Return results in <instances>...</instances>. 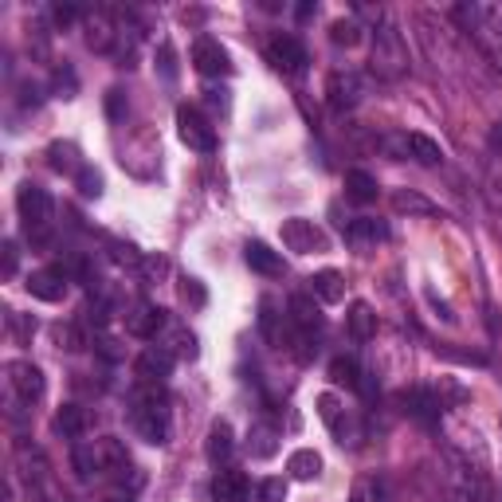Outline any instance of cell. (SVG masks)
Wrapping results in <instances>:
<instances>
[{
  "label": "cell",
  "instance_id": "cell-1",
  "mask_svg": "<svg viewBox=\"0 0 502 502\" xmlns=\"http://www.w3.org/2000/svg\"><path fill=\"white\" fill-rule=\"evenodd\" d=\"M130 428L137 440H145V444H153V448L169 444V400L161 397L157 385H142L134 392Z\"/></svg>",
  "mask_w": 502,
  "mask_h": 502
},
{
  "label": "cell",
  "instance_id": "cell-2",
  "mask_svg": "<svg viewBox=\"0 0 502 502\" xmlns=\"http://www.w3.org/2000/svg\"><path fill=\"white\" fill-rule=\"evenodd\" d=\"M369 67L377 78L385 83H397V78L408 75V47H405V36H400L397 24H381L377 36H373V55H369Z\"/></svg>",
  "mask_w": 502,
  "mask_h": 502
},
{
  "label": "cell",
  "instance_id": "cell-3",
  "mask_svg": "<svg viewBox=\"0 0 502 502\" xmlns=\"http://www.w3.org/2000/svg\"><path fill=\"white\" fill-rule=\"evenodd\" d=\"M16 212L20 220H24V232L32 243H47V235H52V216H55V204L47 189H39V185H20L16 193Z\"/></svg>",
  "mask_w": 502,
  "mask_h": 502
},
{
  "label": "cell",
  "instance_id": "cell-4",
  "mask_svg": "<svg viewBox=\"0 0 502 502\" xmlns=\"http://www.w3.org/2000/svg\"><path fill=\"white\" fill-rule=\"evenodd\" d=\"M279 240L283 248L294 251V255H318L330 248V235L318 228L314 220H307V216H291V220L279 224Z\"/></svg>",
  "mask_w": 502,
  "mask_h": 502
},
{
  "label": "cell",
  "instance_id": "cell-5",
  "mask_svg": "<svg viewBox=\"0 0 502 502\" xmlns=\"http://www.w3.org/2000/svg\"><path fill=\"white\" fill-rule=\"evenodd\" d=\"M177 134H181V142L193 153H216V130L196 106H181L177 111Z\"/></svg>",
  "mask_w": 502,
  "mask_h": 502
},
{
  "label": "cell",
  "instance_id": "cell-6",
  "mask_svg": "<svg viewBox=\"0 0 502 502\" xmlns=\"http://www.w3.org/2000/svg\"><path fill=\"white\" fill-rule=\"evenodd\" d=\"M267 59H271L275 71H283V75H302L310 63L307 47L299 44V36H275L267 44Z\"/></svg>",
  "mask_w": 502,
  "mask_h": 502
},
{
  "label": "cell",
  "instance_id": "cell-7",
  "mask_svg": "<svg viewBox=\"0 0 502 502\" xmlns=\"http://www.w3.org/2000/svg\"><path fill=\"white\" fill-rule=\"evenodd\" d=\"M361 95H366V83H361V75H353V71H333V75L326 78V103H330V111H338V114L353 111V106L361 103Z\"/></svg>",
  "mask_w": 502,
  "mask_h": 502
},
{
  "label": "cell",
  "instance_id": "cell-8",
  "mask_svg": "<svg viewBox=\"0 0 502 502\" xmlns=\"http://www.w3.org/2000/svg\"><path fill=\"white\" fill-rule=\"evenodd\" d=\"M8 389L16 392L24 405H32V400L44 397V373H39V366H32V361H8Z\"/></svg>",
  "mask_w": 502,
  "mask_h": 502
},
{
  "label": "cell",
  "instance_id": "cell-9",
  "mask_svg": "<svg viewBox=\"0 0 502 502\" xmlns=\"http://www.w3.org/2000/svg\"><path fill=\"white\" fill-rule=\"evenodd\" d=\"M193 67H196V71H201L204 78H220V75L232 71V59H228V52L220 47V39L201 36V39L193 44Z\"/></svg>",
  "mask_w": 502,
  "mask_h": 502
},
{
  "label": "cell",
  "instance_id": "cell-10",
  "mask_svg": "<svg viewBox=\"0 0 502 502\" xmlns=\"http://www.w3.org/2000/svg\"><path fill=\"white\" fill-rule=\"evenodd\" d=\"M400 405H405V412H408L412 420H420V424H436L440 412H444V400H440V392H436V389H424V385L400 392Z\"/></svg>",
  "mask_w": 502,
  "mask_h": 502
},
{
  "label": "cell",
  "instance_id": "cell-11",
  "mask_svg": "<svg viewBox=\"0 0 502 502\" xmlns=\"http://www.w3.org/2000/svg\"><path fill=\"white\" fill-rule=\"evenodd\" d=\"M173 361L177 358L165 346H150V350H142L134 373H137V381H142V385H165V381H169V373H173Z\"/></svg>",
  "mask_w": 502,
  "mask_h": 502
},
{
  "label": "cell",
  "instance_id": "cell-12",
  "mask_svg": "<svg viewBox=\"0 0 502 502\" xmlns=\"http://www.w3.org/2000/svg\"><path fill=\"white\" fill-rule=\"evenodd\" d=\"M28 294L39 302H63L67 294V271L63 267H44V271H32L28 275Z\"/></svg>",
  "mask_w": 502,
  "mask_h": 502
},
{
  "label": "cell",
  "instance_id": "cell-13",
  "mask_svg": "<svg viewBox=\"0 0 502 502\" xmlns=\"http://www.w3.org/2000/svg\"><path fill=\"white\" fill-rule=\"evenodd\" d=\"M165 330V310L153 307V302H137L134 310H126V333L130 338H157Z\"/></svg>",
  "mask_w": 502,
  "mask_h": 502
},
{
  "label": "cell",
  "instance_id": "cell-14",
  "mask_svg": "<svg viewBox=\"0 0 502 502\" xmlns=\"http://www.w3.org/2000/svg\"><path fill=\"white\" fill-rule=\"evenodd\" d=\"M212 498H216V502H248V498H251V479H248V471H235V467L216 471V479H212Z\"/></svg>",
  "mask_w": 502,
  "mask_h": 502
},
{
  "label": "cell",
  "instance_id": "cell-15",
  "mask_svg": "<svg viewBox=\"0 0 502 502\" xmlns=\"http://www.w3.org/2000/svg\"><path fill=\"white\" fill-rule=\"evenodd\" d=\"M279 448H283L279 424H275V420H255L251 432H248V451H251V459H271Z\"/></svg>",
  "mask_w": 502,
  "mask_h": 502
},
{
  "label": "cell",
  "instance_id": "cell-16",
  "mask_svg": "<svg viewBox=\"0 0 502 502\" xmlns=\"http://www.w3.org/2000/svg\"><path fill=\"white\" fill-rule=\"evenodd\" d=\"M389 240V224L373 220V216H358V220L346 224V243L353 248H369V243H385Z\"/></svg>",
  "mask_w": 502,
  "mask_h": 502
},
{
  "label": "cell",
  "instance_id": "cell-17",
  "mask_svg": "<svg viewBox=\"0 0 502 502\" xmlns=\"http://www.w3.org/2000/svg\"><path fill=\"white\" fill-rule=\"evenodd\" d=\"M232 451H235V432H232V424H228V420H216V424L209 428V444H204V456H209L212 464L220 467V464H228V459H232Z\"/></svg>",
  "mask_w": 502,
  "mask_h": 502
},
{
  "label": "cell",
  "instance_id": "cell-18",
  "mask_svg": "<svg viewBox=\"0 0 502 502\" xmlns=\"http://www.w3.org/2000/svg\"><path fill=\"white\" fill-rule=\"evenodd\" d=\"M310 294L318 302H326V307H338L342 299H346V279H342V271H318L310 275Z\"/></svg>",
  "mask_w": 502,
  "mask_h": 502
},
{
  "label": "cell",
  "instance_id": "cell-19",
  "mask_svg": "<svg viewBox=\"0 0 502 502\" xmlns=\"http://www.w3.org/2000/svg\"><path fill=\"white\" fill-rule=\"evenodd\" d=\"M243 259H248V267H251L255 275H267V279L283 275V255L271 251L263 240H251L248 248H243Z\"/></svg>",
  "mask_w": 502,
  "mask_h": 502
},
{
  "label": "cell",
  "instance_id": "cell-20",
  "mask_svg": "<svg viewBox=\"0 0 502 502\" xmlns=\"http://www.w3.org/2000/svg\"><path fill=\"white\" fill-rule=\"evenodd\" d=\"M346 330L353 342H369L377 333V314H373L369 302H350V314H346Z\"/></svg>",
  "mask_w": 502,
  "mask_h": 502
},
{
  "label": "cell",
  "instance_id": "cell-21",
  "mask_svg": "<svg viewBox=\"0 0 502 502\" xmlns=\"http://www.w3.org/2000/svg\"><path fill=\"white\" fill-rule=\"evenodd\" d=\"M287 471H291V479H299V483H314V479L322 475V456L314 448H299V451H291Z\"/></svg>",
  "mask_w": 502,
  "mask_h": 502
},
{
  "label": "cell",
  "instance_id": "cell-22",
  "mask_svg": "<svg viewBox=\"0 0 502 502\" xmlns=\"http://www.w3.org/2000/svg\"><path fill=\"white\" fill-rule=\"evenodd\" d=\"M330 381H333V385H342V389L361 392V381H366V373H361L358 358H350V353H338V358L330 361Z\"/></svg>",
  "mask_w": 502,
  "mask_h": 502
},
{
  "label": "cell",
  "instance_id": "cell-23",
  "mask_svg": "<svg viewBox=\"0 0 502 502\" xmlns=\"http://www.w3.org/2000/svg\"><path fill=\"white\" fill-rule=\"evenodd\" d=\"M377 193H381V185H377V177L366 173V169H350L346 173V196L353 204H373L377 201Z\"/></svg>",
  "mask_w": 502,
  "mask_h": 502
},
{
  "label": "cell",
  "instance_id": "cell-24",
  "mask_svg": "<svg viewBox=\"0 0 502 502\" xmlns=\"http://www.w3.org/2000/svg\"><path fill=\"white\" fill-rule=\"evenodd\" d=\"M114 39H118V32H114V24L106 12H95L91 20H86V47H91V52H111Z\"/></svg>",
  "mask_w": 502,
  "mask_h": 502
},
{
  "label": "cell",
  "instance_id": "cell-25",
  "mask_svg": "<svg viewBox=\"0 0 502 502\" xmlns=\"http://www.w3.org/2000/svg\"><path fill=\"white\" fill-rule=\"evenodd\" d=\"M55 428L63 432L67 440H78L86 428H91V416H86V408H78V405H63L55 416Z\"/></svg>",
  "mask_w": 502,
  "mask_h": 502
},
{
  "label": "cell",
  "instance_id": "cell-26",
  "mask_svg": "<svg viewBox=\"0 0 502 502\" xmlns=\"http://www.w3.org/2000/svg\"><path fill=\"white\" fill-rule=\"evenodd\" d=\"M408 137V157L420 165H440L444 161V150H440V142H432L428 134H405Z\"/></svg>",
  "mask_w": 502,
  "mask_h": 502
},
{
  "label": "cell",
  "instance_id": "cell-27",
  "mask_svg": "<svg viewBox=\"0 0 502 502\" xmlns=\"http://www.w3.org/2000/svg\"><path fill=\"white\" fill-rule=\"evenodd\" d=\"M47 161H52L55 173H71V177H75L78 169H83V161H78V150H75L71 142H55L52 150H47Z\"/></svg>",
  "mask_w": 502,
  "mask_h": 502
},
{
  "label": "cell",
  "instance_id": "cell-28",
  "mask_svg": "<svg viewBox=\"0 0 502 502\" xmlns=\"http://www.w3.org/2000/svg\"><path fill=\"white\" fill-rule=\"evenodd\" d=\"M392 209L408 212V216H432V212H436V204L424 201L420 193H405V189H400V193H392Z\"/></svg>",
  "mask_w": 502,
  "mask_h": 502
},
{
  "label": "cell",
  "instance_id": "cell-29",
  "mask_svg": "<svg viewBox=\"0 0 502 502\" xmlns=\"http://www.w3.org/2000/svg\"><path fill=\"white\" fill-rule=\"evenodd\" d=\"M330 44H338V47H358L361 44V24L358 20H333L330 24Z\"/></svg>",
  "mask_w": 502,
  "mask_h": 502
},
{
  "label": "cell",
  "instance_id": "cell-30",
  "mask_svg": "<svg viewBox=\"0 0 502 502\" xmlns=\"http://www.w3.org/2000/svg\"><path fill=\"white\" fill-rule=\"evenodd\" d=\"M279 322H283V314H275V302H271V299H263V302H259V330L267 333V342H271V346H283Z\"/></svg>",
  "mask_w": 502,
  "mask_h": 502
},
{
  "label": "cell",
  "instance_id": "cell-31",
  "mask_svg": "<svg viewBox=\"0 0 502 502\" xmlns=\"http://www.w3.org/2000/svg\"><path fill=\"white\" fill-rule=\"evenodd\" d=\"M350 502H385V487H381V479H373V475L358 479L353 490H350Z\"/></svg>",
  "mask_w": 502,
  "mask_h": 502
},
{
  "label": "cell",
  "instance_id": "cell-32",
  "mask_svg": "<svg viewBox=\"0 0 502 502\" xmlns=\"http://www.w3.org/2000/svg\"><path fill=\"white\" fill-rule=\"evenodd\" d=\"M75 189L86 196V201H95V196H103V173L91 169V165H83V169L75 173Z\"/></svg>",
  "mask_w": 502,
  "mask_h": 502
},
{
  "label": "cell",
  "instance_id": "cell-33",
  "mask_svg": "<svg viewBox=\"0 0 502 502\" xmlns=\"http://www.w3.org/2000/svg\"><path fill=\"white\" fill-rule=\"evenodd\" d=\"M165 350H169L173 358H181V361H193L196 358V338L189 330H173L169 333V346H165Z\"/></svg>",
  "mask_w": 502,
  "mask_h": 502
},
{
  "label": "cell",
  "instance_id": "cell-34",
  "mask_svg": "<svg viewBox=\"0 0 502 502\" xmlns=\"http://www.w3.org/2000/svg\"><path fill=\"white\" fill-rule=\"evenodd\" d=\"M259 502H287V479H263L259 483Z\"/></svg>",
  "mask_w": 502,
  "mask_h": 502
},
{
  "label": "cell",
  "instance_id": "cell-35",
  "mask_svg": "<svg viewBox=\"0 0 502 502\" xmlns=\"http://www.w3.org/2000/svg\"><path fill=\"white\" fill-rule=\"evenodd\" d=\"M181 294H185V302H193V307H204V302H209L201 279H181Z\"/></svg>",
  "mask_w": 502,
  "mask_h": 502
},
{
  "label": "cell",
  "instance_id": "cell-36",
  "mask_svg": "<svg viewBox=\"0 0 502 502\" xmlns=\"http://www.w3.org/2000/svg\"><path fill=\"white\" fill-rule=\"evenodd\" d=\"M157 59H161V63H157V67H161V75L173 83V78H177V55H173V44H161V47H157Z\"/></svg>",
  "mask_w": 502,
  "mask_h": 502
},
{
  "label": "cell",
  "instance_id": "cell-37",
  "mask_svg": "<svg viewBox=\"0 0 502 502\" xmlns=\"http://www.w3.org/2000/svg\"><path fill=\"white\" fill-rule=\"evenodd\" d=\"M8 322H12V330H16V338L20 342H28V338H32V333H36V322L32 318H24V314H8Z\"/></svg>",
  "mask_w": 502,
  "mask_h": 502
},
{
  "label": "cell",
  "instance_id": "cell-38",
  "mask_svg": "<svg viewBox=\"0 0 502 502\" xmlns=\"http://www.w3.org/2000/svg\"><path fill=\"white\" fill-rule=\"evenodd\" d=\"M483 24L502 39V4H487L483 8Z\"/></svg>",
  "mask_w": 502,
  "mask_h": 502
},
{
  "label": "cell",
  "instance_id": "cell-39",
  "mask_svg": "<svg viewBox=\"0 0 502 502\" xmlns=\"http://www.w3.org/2000/svg\"><path fill=\"white\" fill-rule=\"evenodd\" d=\"M52 16H55L59 28H67V24H75V20H78V8H75V4H55Z\"/></svg>",
  "mask_w": 502,
  "mask_h": 502
},
{
  "label": "cell",
  "instance_id": "cell-40",
  "mask_svg": "<svg viewBox=\"0 0 502 502\" xmlns=\"http://www.w3.org/2000/svg\"><path fill=\"white\" fill-rule=\"evenodd\" d=\"M0 251H4V279H12V275H16V243L8 240Z\"/></svg>",
  "mask_w": 502,
  "mask_h": 502
},
{
  "label": "cell",
  "instance_id": "cell-41",
  "mask_svg": "<svg viewBox=\"0 0 502 502\" xmlns=\"http://www.w3.org/2000/svg\"><path fill=\"white\" fill-rule=\"evenodd\" d=\"M106 111H111V118H122V91H111V98H106Z\"/></svg>",
  "mask_w": 502,
  "mask_h": 502
},
{
  "label": "cell",
  "instance_id": "cell-42",
  "mask_svg": "<svg viewBox=\"0 0 502 502\" xmlns=\"http://www.w3.org/2000/svg\"><path fill=\"white\" fill-rule=\"evenodd\" d=\"M490 150H502V122L490 130Z\"/></svg>",
  "mask_w": 502,
  "mask_h": 502
},
{
  "label": "cell",
  "instance_id": "cell-43",
  "mask_svg": "<svg viewBox=\"0 0 502 502\" xmlns=\"http://www.w3.org/2000/svg\"><path fill=\"white\" fill-rule=\"evenodd\" d=\"M126 502H130V498H126Z\"/></svg>",
  "mask_w": 502,
  "mask_h": 502
}]
</instances>
